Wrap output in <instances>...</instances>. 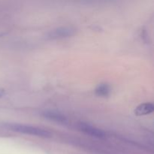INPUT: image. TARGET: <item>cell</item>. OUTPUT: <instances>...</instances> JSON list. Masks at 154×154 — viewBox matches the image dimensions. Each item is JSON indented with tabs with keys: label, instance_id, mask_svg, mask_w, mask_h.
Returning a JSON list of instances; mask_svg holds the SVG:
<instances>
[{
	"label": "cell",
	"instance_id": "1",
	"mask_svg": "<svg viewBox=\"0 0 154 154\" xmlns=\"http://www.w3.org/2000/svg\"><path fill=\"white\" fill-rule=\"evenodd\" d=\"M2 127L14 132L32 135V136L42 137V138H50L51 136V132H48V130L31 125L17 123H5L2 124Z\"/></svg>",
	"mask_w": 154,
	"mask_h": 154
},
{
	"label": "cell",
	"instance_id": "2",
	"mask_svg": "<svg viewBox=\"0 0 154 154\" xmlns=\"http://www.w3.org/2000/svg\"><path fill=\"white\" fill-rule=\"evenodd\" d=\"M78 129L85 135L98 139H103L106 137V133L103 130L87 123H79L78 124Z\"/></svg>",
	"mask_w": 154,
	"mask_h": 154
},
{
	"label": "cell",
	"instance_id": "3",
	"mask_svg": "<svg viewBox=\"0 0 154 154\" xmlns=\"http://www.w3.org/2000/svg\"><path fill=\"white\" fill-rule=\"evenodd\" d=\"M75 33V29L72 27H60L51 30L47 34V38L51 40L55 39H62L69 38L74 35Z\"/></svg>",
	"mask_w": 154,
	"mask_h": 154
},
{
	"label": "cell",
	"instance_id": "4",
	"mask_svg": "<svg viewBox=\"0 0 154 154\" xmlns=\"http://www.w3.org/2000/svg\"><path fill=\"white\" fill-rule=\"evenodd\" d=\"M42 115L45 118L51 120V121L56 122V123L66 124L68 122V120L66 116H64L63 114H60L59 112H56V111H45L42 113Z\"/></svg>",
	"mask_w": 154,
	"mask_h": 154
},
{
	"label": "cell",
	"instance_id": "5",
	"mask_svg": "<svg viewBox=\"0 0 154 154\" xmlns=\"http://www.w3.org/2000/svg\"><path fill=\"white\" fill-rule=\"evenodd\" d=\"M154 111V105L153 103L147 102V103H143L136 107V108L134 111V113L136 116H144L153 113Z\"/></svg>",
	"mask_w": 154,
	"mask_h": 154
},
{
	"label": "cell",
	"instance_id": "6",
	"mask_svg": "<svg viewBox=\"0 0 154 154\" xmlns=\"http://www.w3.org/2000/svg\"><path fill=\"white\" fill-rule=\"evenodd\" d=\"M96 94L98 96L101 97H106L109 96L110 92H111V88L109 86L106 84H101L96 87Z\"/></svg>",
	"mask_w": 154,
	"mask_h": 154
},
{
	"label": "cell",
	"instance_id": "7",
	"mask_svg": "<svg viewBox=\"0 0 154 154\" xmlns=\"http://www.w3.org/2000/svg\"><path fill=\"white\" fill-rule=\"evenodd\" d=\"M5 95V90L3 88H0V99L2 98Z\"/></svg>",
	"mask_w": 154,
	"mask_h": 154
}]
</instances>
